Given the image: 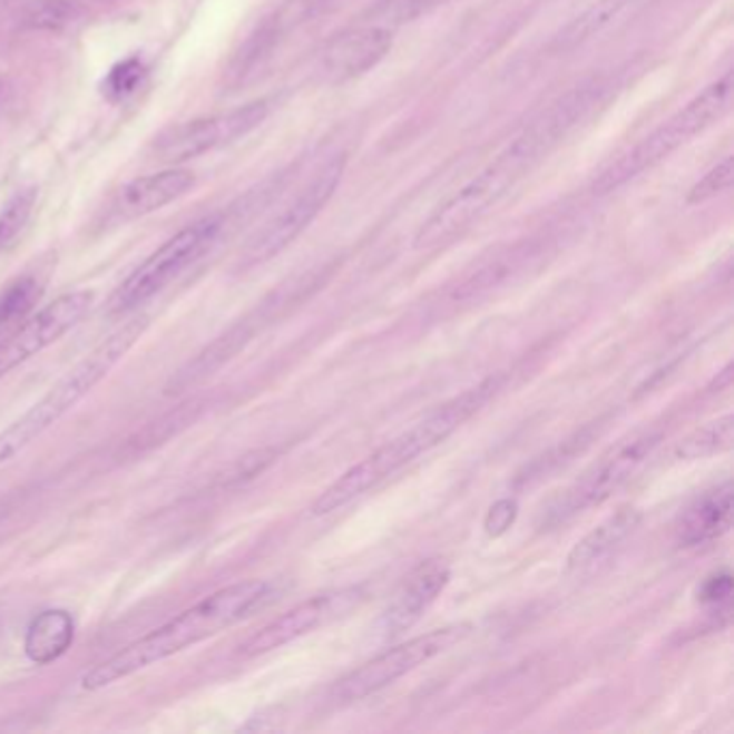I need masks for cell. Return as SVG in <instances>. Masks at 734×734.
I'll list each match as a JSON object with an SVG mask.
<instances>
[{
    "label": "cell",
    "mask_w": 734,
    "mask_h": 734,
    "mask_svg": "<svg viewBox=\"0 0 734 734\" xmlns=\"http://www.w3.org/2000/svg\"><path fill=\"white\" fill-rule=\"evenodd\" d=\"M599 85H584L549 104L493 160L422 223L414 237L415 251L444 246L485 218L569 136L599 101Z\"/></svg>",
    "instance_id": "6da1fadb"
},
{
    "label": "cell",
    "mask_w": 734,
    "mask_h": 734,
    "mask_svg": "<svg viewBox=\"0 0 734 734\" xmlns=\"http://www.w3.org/2000/svg\"><path fill=\"white\" fill-rule=\"evenodd\" d=\"M272 597L274 586L263 579H246L221 588L97 664L80 678V685L87 692H97L136 672L160 664L194 644L218 636L228 627L251 618L255 611L267 606Z\"/></svg>",
    "instance_id": "7a4b0ae2"
},
{
    "label": "cell",
    "mask_w": 734,
    "mask_h": 734,
    "mask_svg": "<svg viewBox=\"0 0 734 734\" xmlns=\"http://www.w3.org/2000/svg\"><path fill=\"white\" fill-rule=\"evenodd\" d=\"M147 330L145 317H134L108 334L87 353L63 380L55 383L27 414L20 415L0 433V468L31 447L52 424L69 414L108 373L126 358Z\"/></svg>",
    "instance_id": "3957f363"
},
{
    "label": "cell",
    "mask_w": 734,
    "mask_h": 734,
    "mask_svg": "<svg viewBox=\"0 0 734 734\" xmlns=\"http://www.w3.org/2000/svg\"><path fill=\"white\" fill-rule=\"evenodd\" d=\"M733 74H724L715 82H711L692 101H687L668 121H664L655 131L644 136L638 145L620 154L616 160L607 162L606 166L595 175L590 190L597 196L616 192L629 182H634L642 173L655 168L657 164L671 158L674 151L692 143L704 129L720 121L733 101Z\"/></svg>",
    "instance_id": "277c9868"
},
{
    "label": "cell",
    "mask_w": 734,
    "mask_h": 734,
    "mask_svg": "<svg viewBox=\"0 0 734 734\" xmlns=\"http://www.w3.org/2000/svg\"><path fill=\"white\" fill-rule=\"evenodd\" d=\"M223 216H207L166 239L154 255L147 256L110 300L112 313H129L168 287L194 261L207 255L223 233Z\"/></svg>",
    "instance_id": "5b68a950"
},
{
    "label": "cell",
    "mask_w": 734,
    "mask_h": 734,
    "mask_svg": "<svg viewBox=\"0 0 734 734\" xmlns=\"http://www.w3.org/2000/svg\"><path fill=\"white\" fill-rule=\"evenodd\" d=\"M345 166H348L345 154H336L330 160H325V164L320 166L315 175L309 179V184L248 239V244L239 255V267L251 270L256 265H263L288 248L311 224L315 223L323 207L330 203V198L341 186Z\"/></svg>",
    "instance_id": "8992f818"
},
{
    "label": "cell",
    "mask_w": 734,
    "mask_h": 734,
    "mask_svg": "<svg viewBox=\"0 0 734 734\" xmlns=\"http://www.w3.org/2000/svg\"><path fill=\"white\" fill-rule=\"evenodd\" d=\"M470 625H450L444 629H435L422 636L408 639L403 644H397L388 650L380 653L378 657L369 659L360 668L350 672L332 687V701L336 703H355L362 698H369L371 694L382 692L383 687L397 683L405 674L414 672L415 668L424 666L427 662L435 659L438 655L450 650L454 644L470 634Z\"/></svg>",
    "instance_id": "52a82bcc"
},
{
    "label": "cell",
    "mask_w": 734,
    "mask_h": 734,
    "mask_svg": "<svg viewBox=\"0 0 734 734\" xmlns=\"http://www.w3.org/2000/svg\"><path fill=\"white\" fill-rule=\"evenodd\" d=\"M267 115H270V101L255 99L223 115H212L166 128L156 136L151 145V154L156 156V160L168 164H179L205 156L214 149H221L224 145L239 140L242 136H248L267 119Z\"/></svg>",
    "instance_id": "ba28073f"
},
{
    "label": "cell",
    "mask_w": 734,
    "mask_h": 734,
    "mask_svg": "<svg viewBox=\"0 0 734 734\" xmlns=\"http://www.w3.org/2000/svg\"><path fill=\"white\" fill-rule=\"evenodd\" d=\"M364 599H366L364 586H348V588H336V590L315 595V597L291 607L278 618L270 620L265 627H261L256 634H253L239 646L237 655L244 659H251V657L272 653L276 648H283L285 644L304 638L323 625L348 616L350 611L362 606Z\"/></svg>",
    "instance_id": "9c48e42d"
},
{
    "label": "cell",
    "mask_w": 734,
    "mask_h": 734,
    "mask_svg": "<svg viewBox=\"0 0 734 734\" xmlns=\"http://www.w3.org/2000/svg\"><path fill=\"white\" fill-rule=\"evenodd\" d=\"M659 442L662 433H644L611 448L584 479L577 480L571 489L562 493L558 505H554V509L547 511V515L556 517V521H565L575 512L606 502L614 491H618L638 472L639 466L650 457V452Z\"/></svg>",
    "instance_id": "30bf717a"
},
{
    "label": "cell",
    "mask_w": 734,
    "mask_h": 734,
    "mask_svg": "<svg viewBox=\"0 0 734 734\" xmlns=\"http://www.w3.org/2000/svg\"><path fill=\"white\" fill-rule=\"evenodd\" d=\"M94 304L91 291H69L55 302L31 313L25 323L0 345V378L11 373L22 362L31 360L76 327Z\"/></svg>",
    "instance_id": "8fae6325"
},
{
    "label": "cell",
    "mask_w": 734,
    "mask_h": 734,
    "mask_svg": "<svg viewBox=\"0 0 734 734\" xmlns=\"http://www.w3.org/2000/svg\"><path fill=\"white\" fill-rule=\"evenodd\" d=\"M420 457V450L412 444L410 433L405 431L403 435L394 438L392 442L378 448L362 461H358L348 472H343L339 479L334 480L320 498L313 505V515H330V512L341 511L348 507L355 498L364 496L373 487L412 463Z\"/></svg>",
    "instance_id": "7c38bea8"
},
{
    "label": "cell",
    "mask_w": 734,
    "mask_h": 734,
    "mask_svg": "<svg viewBox=\"0 0 734 734\" xmlns=\"http://www.w3.org/2000/svg\"><path fill=\"white\" fill-rule=\"evenodd\" d=\"M392 48V31L380 25H362L332 37L320 57L325 82L345 85L382 63Z\"/></svg>",
    "instance_id": "4fadbf2b"
},
{
    "label": "cell",
    "mask_w": 734,
    "mask_h": 734,
    "mask_svg": "<svg viewBox=\"0 0 734 734\" xmlns=\"http://www.w3.org/2000/svg\"><path fill=\"white\" fill-rule=\"evenodd\" d=\"M450 581V567L442 558H429L420 562L412 574L405 577L397 590L390 606L382 616L383 636L394 638L405 629L414 627L422 614L435 604Z\"/></svg>",
    "instance_id": "5bb4252c"
},
{
    "label": "cell",
    "mask_w": 734,
    "mask_h": 734,
    "mask_svg": "<svg viewBox=\"0 0 734 734\" xmlns=\"http://www.w3.org/2000/svg\"><path fill=\"white\" fill-rule=\"evenodd\" d=\"M642 523V511L627 505L611 512L597 528H593L581 541L574 545L567 556L565 574L569 577H593L606 569L616 554L636 535Z\"/></svg>",
    "instance_id": "9a60e30c"
},
{
    "label": "cell",
    "mask_w": 734,
    "mask_h": 734,
    "mask_svg": "<svg viewBox=\"0 0 734 734\" xmlns=\"http://www.w3.org/2000/svg\"><path fill=\"white\" fill-rule=\"evenodd\" d=\"M544 253L541 242L530 239V242L512 244L509 248L500 251L498 255L491 256L489 261H485L470 276H466L452 291V297L457 302H472L498 288L507 287L526 270L537 265L544 258Z\"/></svg>",
    "instance_id": "2e32d148"
},
{
    "label": "cell",
    "mask_w": 734,
    "mask_h": 734,
    "mask_svg": "<svg viewBox=\"0 0 734 734\" xmlns=\"http://www.w3.org/2000/svg\"><path fill=\"white\" fill-rule=\"evenodd\" d=\"M733 480L703 493L676 526V544L685 549L703 547L722 539L733 528Z\"/></svg>",
    "instance_id": "e0dca14e"
},
{
    "label": "cell",
    "mask_w": 734,
    "mask_h": 734,
    "mask_svg": "<svg viewBox=\"0 0 734 734\" xmlns=\"http://www.w3.org/2000/svg\"><path fill=\"white\" fill-rule=\"evenodd\" d=\"M192 186L194 173L186 168H168L156 175L138 177L119 190L112 203V212L124 221H134L177 200Z\"/></svg>",
    "instance_id": "ac0fdd59"
},
{
    "label": "cell",
    "mask_w": 734,
    "mask_h": 734,
    "mask_svg": "<svg viewBox=\"0 0 734 734\" xmlns=\"http://www.w3.org/2000/svg\"><path fill=\"white\" fill-rule=\"evenodd\" d=\"M76 623L65 609H46L32 618L25 638V653L37 666H48L63 657L74 644Z\"/></svg>",
    "instance_id": "d6986e66"
},
{
    "label": "cell",
    "mask_w": 734,
    "mask_h": 734,
    "mask_svg": "<svg viewBox=\"0 0 734 734\" xmlns=\"http://www.w3.org/2000/svg\"><path fill=\"white\" fill-rule=\"evenodd\" d=\"M253 332H255V327L248 321L231 327L216 343H212L207 350H203L194 360H190L188 366H184L177 378H173L168 392H182L194 383L203 382L209 375H214L251 341Z\"/></svg>",
    "instance_id": "ffe728a7"
},
{
    "label": "cell",
    "mask_w": 734,
    "mask_h": 734,
    "mask_svg": "<svg viewBox=\"0 0 734 734\" xmlns=\"http://www.w3.org/2000/svg\"><path fill=\"white\" fill-rule=\"evenodd\" d=\"M734 444V415L726 414L706 422L685 435L676 447L674 457L681 461H698L722 452H728Z\"/></svg>",
    "instance_id": "44dd1931"
},
{
    "label": "cell",
    "mask_w": 734,
    "mask_h": 734,
    "mask_svg": "<svg viewBox=\"0 0 734 734\" xmlns=\"http://www.w3.org/2000/svg\"><path fill=\"white\" fill-rule=\"evenodd\" d=\"M41 295L32 276H22L0 291V345L25 323Z\"/></svg>",
    "instance_id": "7402d4cb"
},
{
    "label": "cell",
    "mask_w": 734,
    "mask_h": 734,
    "mask_svg": "<svg viewBox=\"0 0 734 734\" xmlns=\"http://www.w3.org/2000/svg\"><path fill=\"white\" fill-rule=\"evenodd\" d=\"M638 0H595L581 16H577L574 22L560 35V46L571 48L593 35L604 31L607 25H611L623 11H627Z\"/></svg>",
    "instance_id": "603a6c76"
},
{
    "label": "cell",
    "mask_w": 734,
    "mask_h": 734,
    "mask_svg": "<svg viewBox=\"0 0 734 734\" xmlns=\"http://www.w3.org/2000/svg\"><path fill=\"white\" fill-rule=\"evenodd\" d=\"M78 16L80 9L71 0H32L22 13V25L35 31H63Z\"/></svg>",
    "instance_id": "cb8c5ba5"
},
{
    "label": "cell",
    "mask_w": 734,
    "mask_h": 734,
    "mask_svg": "<svg viewBox=\"0 0 734 734\" xmlns=\"http://www.w3.org/2000/svg\"><path fill=\"white\" fill-rule=\"evenodd\" d=\"M448 0H378L371 9V25L394 29L440 9Z\"/></svg>",
    "instance_id": "d4e9b609"
},
{
    "label": "cell",
    "mask_w": 734,
    "mask_h": 734,
    "mask_svg": "<svg viewBox=\"0 0 734 734\" xmlns=\"http://www.w3.org/2000/svg\"><path fill=\"white\" fill-rule=\"evenodd\" d=\"M35 200H37V188H22L16 192L0 209V253L7 251L20 237V233L31 221Z\"/></svg>",
    "instance_id": "484cf974"
},
{
    "label": "cell",
    "mask_w": 734,
    "mask_h": 734,
    "mask_svg": "<svg viewBox=\"0 0 734 734\" xmlns=\"http://www.w3.org/2000/svg\"><path fill=\"white\" fill-rule=\"evenodd\" d=\"M145 76H147L145 63L136 57H129L126 61L115 65L106 74V78L101 82V94L110 101H124L138 91Z\"/></svg>",
    "instance_id": "4316f807"
},
{
    "label": "cell",
    "mask_w": 734,
    "mask_h": 734,
    "mask_svg": "<svg viewBox=\"0 0 734 734\" xmlns=\"http://www.w3.org/2000/svg\"><path fill=\"white\" fill-rule=\"evenodd\" d=\"M733 179V156H726L724 160L717 162L713 168H708L703 177L692 186V190L687 194V203L689 205H701V203H706V200L731 190Z\"/></svg>",
    "instance_id": "83f0119b"
},
{
    "label": "cell",
    "mask_w": 734,
    "mask_h": 734,
    "mask_svg": "<svg viewBox=\"0 0 734 734\" xmlns=\"http://www.w3.org/2000/svg\"><path fill=\"white\" fill-rule=\"evenodd\" d=\"M517 502L512 498H502L498 500L496 505H491V509L487 512L485 517V532L491 537V539H498L502 537L512 523L517 519Z\"/></svg>",
    "instance_id": "f1b7e54d"
},
{
    "label": "cell",
    "mask_w": 734,
    "mask_h": 734,
    "mask_svg": "<svg viewBox=\"0 0 734 734\" xmlns=\"http://www.w3.org/2000/svg\"><path fill=\"white\" fill-rule=\"evenodd\" d=\"M733 597V575L728 571L708 577L701 588V601L706 606L728 604Z\"/></svg>",
    "instance_id": "f546056e"
},
{
    "label": "cell",
    "mask_w": 734,
    "mask_h": 734,
    "mask_svg": "<svg viewBox=\"0 0 734 734\" xmlns=\"http://www.w3.org/2000/svg\"><path fill=\"white\" fill-rule=\"evenodd\" d=\"M4 515H7V511H4V509H2V507H0V523H2V521H4Z\"/></svg>",
    "instance_id": "4dcf8cb0"
}]
</instances>
